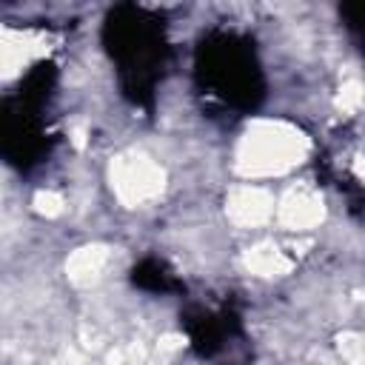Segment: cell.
Returning a JSON list of instances; mask_svg holds the SVG:
<instances>
[{"mask_svg": "<svg viewBox=\"0 0 365 365\" xmlns=\"http://www.w3.org/2000/svg\"><path fill=\"white\" fill-rule=\"evenodd\" d=\"M103 48L117 71L123 97L145 111H154L157 88L171 68L168 23L163 11L117 3L103 20Z\"/></svg>", "mask_w": 365, "mask_h": 365, "instance_id": "1", "label": "cell"}, {"mask_svg": "<svg viewBox=\"0 0 365 365\" xmlns=\"http://www.w3.org/2000/svg\"><path fill=\"white\" fill-rule=\"evenodd\" d=\"M194 86L222 111H257L268 91L257 43L234 29H208L200 34L194 48Z\"/></svg>", "mask_w": 365, "mask_h": 365, "instance_id": "2", "label": "cell"}, {"mask_svg": "<svg viewBox=\"0 0 365 365\" xmlns=\"http://www.w3.org/2000/svg\"><path fill=\"white\" fill-rule=\"evenodd\" d=\"M180 325L188 336L194 356L220 365H248L251 342L242 325L240 305L225 299L220 305L191 302L180 311Z\"/></svg>", "mask_w": 365, "mask_h": 365, "instance_id": "4", "label": "cell"}, {"mask_svg": "<svg viewBox=\"0 0 365 365\" xmlns=\"http://www.w3.org/2000/svg\"><path fill=\"white\" fill-rule=\"evenodd\" d=\"M54 88L57 66L51 60H40L11 94L0 97V160L23 174L43 165L57 143L46 117Z\"/></svg>", "mask_w": 365, "mask_h": 365, "instance_id": "3", "label": "cell"}, {"mask_svg": "<svg viewBox=\"0 0 365 365\" xmlns=\"http://www.w3.org/2000/svg\"><path fill=\"white\" fill-rule=\"evenodd\" d=\"M128 279L137 291H145V294H157V297H182L185 294L182 277L163 257H154V254L137 259L128 271Z\"/></svg>", "mask_w": 365, "mask_h": 365, "instance_id": "5", "label": "cell"}]
</instances>
